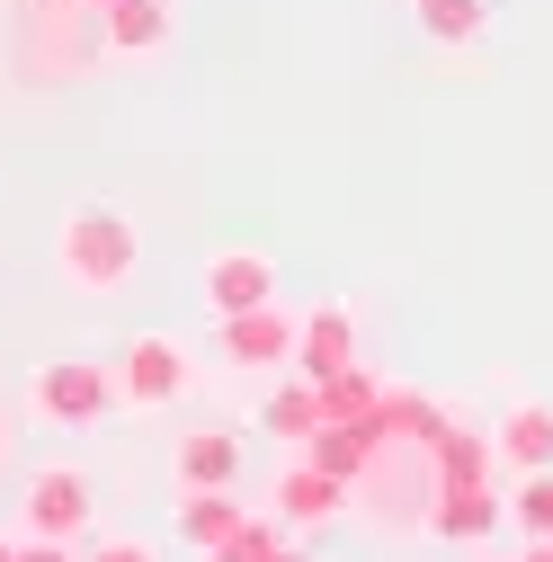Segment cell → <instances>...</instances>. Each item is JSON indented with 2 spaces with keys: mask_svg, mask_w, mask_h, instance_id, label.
Segmentation results:
<instances>
[{
  "mask_svg": "<svg viewBox=\"0 0 553 562\" xmlns=\"http://www.w3.org/2000/svg\"><path fill=\"white\" fill-rule=\"evenodd\" d=\"M259 419H268V438H313L330 411H321V393H313V375H304V384H276Z\"/></svg>",
  "mask_w": 553,
  "mask_h": 562,
  "instance_id": "13",
  "label": "cell"
},
{
  "mask_svg": "<svg viewBox=\"0 0 553 562\" xmlns=\"http://www.w3.org/2000/svg\"><path fill=\"white\" fill-rule=\"evenodd\" d=\"M518 527H527V536H553V464L527 473V491H518Z\"/></svg>",
  "mask_w": 553,
  "mask_h": 562,
  "instance_id": "16",
  "label": "cell"
},
{
  "mask_svg": "<svg viewBox=\"0 0 553 562\" xmlns=\"http://www.w3.org/2000/svg\"><path fill=\"white\" fill-rule=\"evenodd\" d=\"M196 393V358H188V339L170 330H144V339H125V358H116V411H170Z\"/></svg>",
  "mask_w": 553,
  "mask_h": 562,
  "instance_id": "3",
  "label": "cell"
},
{
  "mask_svg": "<svg viewBox=\"0 0 553 562\" xmlns=\"http://www.w3.org/2000/svg\"><path fill=\"white\" fill-rule=\"evenodd\" d=\"M170 19H179L170 0H116L99 45H108V54H161V45H170Z\"/></svg>",
  "mask_w": 553,
  "mask_h": 562,
  "instance_id": "10",
  "label": "cell"
},
{
  "mask_svg": "<svg viewBox=\"0 0 553 562\" xmlns=\"http://www.w3.org/2000/svg\"><path fill=\"white\" fill-rule=\"evenodd\" d=\"M295 367L313 384H330L339 367H349V304H321L313 322H295Z\"/></svg>",
  "mask_w": 553,
  "mask_h": 562,
  "instance_id": "9",
  "label": "cell"
},
{
  "mask_svg": "<svg viewBox=\"0 0 553 562\" xmlns=\"http://www.w3.org/2000/svg\"><path fill=\"white\" fill-rule=\"evenodd\" d=\"M54 268H63V286H81V295H116L134 286V268H144V233H134L125 205H72L54 233Z\"/></svg>",
  "mask_w": 553,
  "mask_h": 562,
  "instance_id": "1",
  "label": "cell"
},
{
  "mask_svg": "<svg viewBox=\"0 0 553 562\" xmlns=\"http://www.w3.org/2000/svg\"><path fill=\"white\" fill-rule=\"evenodd\" d=\"M81 10H90V19H108V10H116V0H81Z\"/></svg>",
  "mask_w": 553,
  "mask_h": 562,
  "instance_id": "19",
  "label": "cell"
},
{
  "mask_svg": "<svg viewBox=\"0 0 553 562\" xmlns=\"http://www.w3.org/2000/svg\"><path fill=\"white\" fill-rule=\"evenodd\" d=\"M19 527L81 544V527H99V482H90L81 464H36L27 491H19Z\"/></svg>",
  "mask_w": 553,
  "mask_h": 562,
  "instance_id": "4",
  "label": "cell"
},
{
  "mask_svg": "<svg viewBox=\"0 0 553 562\" xmlns=\"http://www.w3.org/2000/svg\"><path fill=\"white\" fill-rule=\"evenodd\" d=\"M500 456L509 464H553V411L544 402H509V419H500Z\"/></svg>",
  "mask_w": 553,
  "mask_h": 562,
  "instance_id": "12",
  "label": "cell"
},
{
  "mask_svg": "<svg viewBox=\"0 0 553 562\" xmlns=\"http://www.w3.org/2000/svg\"><path fill=\"white\" fill-rule=\"evenodd\" d=\"M19 562H81V544H63V536H19Z\"/></svg>",
  "mask_w": 553,
  "mask_h": 562,
  "instance_id": "17",
  "label": "cell"
},
{
  "mask_svg": "<svg viewBox=\"0 0 553 562\" xmlns=\"http://www.w3.org/2000/svg\"><path fill=\"white\" fill-rule=\"evenodd\" d=\"M438 536H455V544L464 536H492V491H473V482L447 491V501H438Z\"/></svg>",
  "mask_w": 553,
  "mask_h": 562,
  "instance_id": "14",
  "label": "cell"
},
{
  "mask_svg": "<svg viewBox=\"0 0 553 562\" xmlns=\"http://www.w3.org/2000/svg\"><path fill=\"white\" fill-rule=\"evenodd\" d=\"M339 509H349V482H339V473H321L313 456H295V464H286V482H276V518L321 527V518H339Z\"/></svg>",
  "mask_w": 553,
  "mask_h": 562,
  "instance_id": "7",
  "label": "cell"
},
{
  "mask_svg": "<svg viewBox=\"0 0 553 562\" xmlns=\"http://www.w3.org/2000/svg\"><path fill=\"white\" fill-rule=\"evenodd\" d=\"M81 562H153V544H134V536H108V544H90Z\"/></svg>",
  "mask_w": 553,
  "mask_h": 562,
  "instance_id": "18",
  "label": "cell"
},
{
  "mask_svg": "<svg viewBox=\"0 0 553 562\" xmlns=\"http://www.w3.org/2000/svg\"><path fill=\"white\" fill-rule=\"evenodd\" d=\"M241 482V429H188L179 438V491H233Z\"/></svg>",
  "mask_w": 553,
  "mask_h": 562,
  "instance_id": "8",
  "label": "cell"
},
{
  "mask_svg": "<svg viewBox=\"0 0 553 562\" xmlns=\"http://www.w3.org/2000/svg\"><path fill=\"white\" fill-rule=\"evenodd\" d=\"M215 339H224L233 367H286V358H295V313H276V304H259V313H224Z\"/></svg>",
  "mask_w": 553,
  "mask_h": 562,
  "instance_id": "6",
  "label": "cell"
},
{
  "mask_svg": "<svg viewBox=\"0 0 553 562\" xmlns=\"http://www.w3.org/2000/svg\"><path fill=\"white\" fill-rule=\"evenodd\" d=\"M196 286H205V313L215 322L224 313H259V304H276V259L268 250H215Z\"/></svg>",
  "mask_w": 553,
  "mask_h": 562,
  "instance_id": "5",
  "label": "cell"
},
{
  "mask_svg": "<svg viewBox=\"0 0 553 562\" xmlns=\"http://www.w3.org/2000/svg\"><path fill=\"white\" fill-rule=\"evenodd\" d=\"M482 10H492V0H420V19H429V36H438V45L482 36Z\"/></svg>",
  "mask_w": 553,
  "mask_h": 562,
  "instance_id": "15",
  "label": "cell"
},
{
  "mask_svg": "<svg viewBox=\"0 0 553 562\" xmlns=\"http://www.w3.org/2000/svg\"><path fill=\"white\" fill-rule=\"evenodd\" d=\"M0 562H19V536H0Z\"/></svg>",
  "mask_w": 553,
  "mask_h": 562,
  "instance_id": "20",
  "label": "cell"
},
{
  "mask_svg": "<svg viewBox=\"0 0 553 562\" xmlns=\"http://www.w3.org/2000/svg\"><path fill=\"white\" fill-rule=\"evenodd\" d=\"M108 411H116V367L99 358H45L27 375V419H45V429H99Z\"/></svg>",
  "mask_w": 553,
  "mask_h": 562,
  "instance_id": "2",
  "label": "cell"
},
{
  "mask_svg": "<svg viewBox=\"0 0 553 562\" xmlns=\"http://www.w3.org/2000/svg\"><path fill=\"white\" fill-rule=\"evenodd\" d=\"M233 527H241V501H233V491H179V536H188L196 553H215Z\"/></svg>",
  "mask_w": 553,
  "mask_h": 562,
  "instance_id": "11",
  "label": "cell"
}]
</instances>
